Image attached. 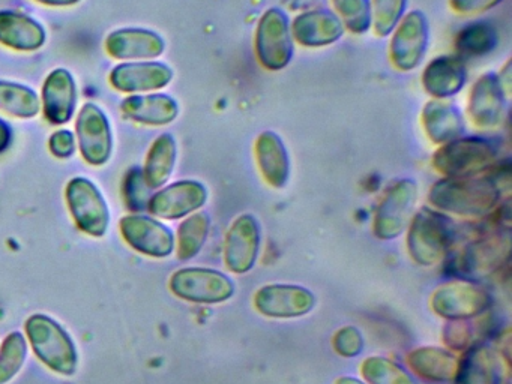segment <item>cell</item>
I'll list each match as a JSON object with an SVG mask.
<instances>
[{"label": "cell", "instance_id": "cell-1", "mask_svg": "<svg viewBox=\"0 0 512 384\" xmlns=\"http://www.w3.org/2000/svg\"><path fill=\"white\" fill-rule=\"evenodd\" d=\"M490 176L445 177L437 180L428 192V201L434 209L464 218H484L490 215L503 192L509 191V165H494Z\"/></svg>", "mask_w": 512, "mask_h": 384}, {"label": "cell", "instance_id": "cell-2", "mask_svg": "<svg viewBox=\"0 0 512 384\" xmlns=\"http://www.w3.org/2000/svg\"><path fill=\"white\" fill-rule=\"evenodd\" d=\"M500 144L499 138L463 135L436 150L434 170L445 177L481 176L499 162Z\"/></svg>", "mask_w": 512, "mask_h": 384}, {"label": "cell", "instance_id": "cell-3", "mask_svg": "<svg viewBox=\"0 0 512 384\" xmlns=\"http://www.w3.org/2000/svg\"><path fill=\"white\" fill-rule=\"evenodd\" d=\"M454 239V224L445 213L421 207L409 222L407 251L419 266H434L451 251Z\"/></svg>", "mask_w": 512, "mask_h": 384}, {"label": "cell", "instance_id": "cell-4", "mask_svg": "<svg viewBox=\"0 0 512 384\" xmlns=\"http://www.w3.org/2000/svg\"><path fill=\"white\" fill-rule=\"evenodd\" d=\"M26 333L38 359L58 374L73 375L77 369V351L73 339L61 324L43 314L26 321Z\"/></svg>", "mask_w": 512, "mask_h": 384}, {"label": "cell", "instance_id": "cell-5", "mask_svg": "<svg viewBox=\"0 0 512 384\" xmlns=\"http://www.w3.org/2000/svg\"><path fill=\"white\" fill-rule=\"evenodd\" d=\"M254 50L260 65L271 72L281 71L292 62L295 41L283 9L274 6L263 12L254 33Z\"/></svg>", "mask_w": 512, "mask_h": 384}, {"label": "cell", "instance_id": "cell-6", "mask_svg": "<svg viewBox=\"0 0 512 384\" xmlns=\"http://www.w3.org/2000/svg\"><path fill=\"white\" fill-rule=\"evenodd\" d=\"M418 201V185L412 179L392 183L380 198L374 215L373 230L377 239L394 240L409 227Z\"/></svg>", "mask_w": 512, "mask_h": 384}, {"label": "cell", "instance_id": "cell-7", "mask_svg": "<svg viewBox=\"0 0 512 384\" xmlns=\"http://www.w3.org/2000/svg\"><path fill=\"white\" fill-rule=\"evenodd\" d=\"M491 296L469 279L446 282L431 296V308L446 320H470L490 309Z\"/></svg>", "mask_w": 512, "mask_h": 384}, {"label": "cell", "instance_id": "cell-8", "mask_svg": "<svg viewBox=\"0 0 512 384\" xmlns=\"http://www.w3.org/2000/svg\"><path fill=\"white\" fill-rule=\"evenodd\" d=\"M170 290L179 299L193 303H223L235 294L229 276L205 267H187L173 273Z\"/></svg>", "mask_w": 512, "mask_h": 384}, {"label": "cell", "instance_id": "cell-9", "mask_svg": "<svg viewBox=\"0 0 512 384\" xmlns=\"http://www.w3.org/2000/svg\"><path fill=\"white\" fill-rule=\"evenodd\" d=\"M430 29L424 12L410 11L394 29L389 44V59L395 69L410 72L418 68L427 53Z\"/></svg>", "mask_w": 512, "mask_h": 384}, {"label": "cell", "instance_id": "cell-10", "mask_svg": "<svg viewBox=\"0 0 512 384\" xmlns=\"http://www.w3.org/2000/svg\"><path fill=\"white\" fill-rule=\"evenodd\" d=\"M65 195L77 227L91 236H104L109 228L110 212L95 183L86 177H74L68 182Z\"/></svg>", "mask_w": 512, "mask_h": 384}, {"label": "cell", "instance_id": "cell-11", "mask_svg": "<svg viewBox=\"0 0 512 384\" xmlns=\"http://www.w3.org/2000/svg\"><path fill=\"white\" fill-rule=\"evenodd\" d=\"M511 255V236L508 228L499 233L476 239L464 248L457 260V272L464 279L484 278L491 275L509 260Z\"/></svg>", "mask_w": 512, "mask_h": 384}, {"label": "cell", "instance_id": "cell-12", "mask_svg": "<svg viewBox=\"0 0 512 384\" xmlns=\"http://www.w3.org/2000/svg\"><path fill=\"white\" fill-rule=\"evenodd\" d=\"M506 96L499 75L485 72L473 84L467 98V117L473 126L491 131L502 125L506 110Z\"/></svg>", "mask_w": 512, "mask_h": 384}, {"label": "cell", "instance_id": "cell-13", "mask_svg": "<svg viewBox=\"0 0 512 384\" xmlns=\"http://www.w3.org/2000/svg\"><path fill=\"white\" fill-rule=\"evenodd\" d=\"M77 140L83 158L91 165H104L112 156L113 135L109 117L94 102L83 105L77 116Z\"/></svg>", "mask_w": 512, "mask_h": 384}, {"label": "cell", "instance_id": "cell-14", "mask_svg": "<svg viewBox=\"0 0 512 384\" xmlns=\"http://www.w3.org/2000/svg\"><path fill=\"white\" fill-rule=\"evenodd\" d=\"M254 308L269 318H299L310 314L316 296L301 285L269 284L254 294Z\"/></svg>", "mask_w": 512, "mask_h": 384}, {"label": "cell", "instance_id": "cell-15", "mask_svg": "<svg viewBox=\"0 0 512 384\" xmlns=\"http://www.w3.org/2000/svg\"><path fill=\"white\" fill-rule=\"evenodd\" d=\"M259 221L250 213L238 216L224 239V263L235 275L250 272L260 252Z\"/></svg>", "mask_w": 512, "mask_h": 384}, {"label": "cell", "instance_id": "cell-16", "mask_svg": "<svg viewBox=\"0 0 512 384\" xmlns=\"http://www.w3.org/2000/svg\"><path fill=\"white\" fill-rule=\"evenodd\" d=\"M119 225L125 242L140 254L164 258L169 257L175 249L172 230L151 216H125Z\"/></svg>", "mask_w": 512, "mask_h": 384}, {"label": "cell", "instance_id": "cell-17", "mask_svg": "<svg viewBox=\"0 0 512 384\" xmlns=\"http://www.w3.org/2000/svg\"><path fill=\"white\" fill-rule=\"evenodd\" d=\"M208 201V189L197 180H179L158 191L148 201L149 212L158 218L181 219L197 212Z\"/></svg>", "mask_w": 512, "mask_h": 384}, {"label": "cell", "instance_id": "cell-18", "mask_svg": "<svg viewBox=\"0 0 512 384\" xmlns=\"http://www.w3.org/2000/svg\"><path fill=\"white\" fill-rule=\"evenodd\" d=\"M110 84L122 93L154 92L164 89L173 80V69L166 63L140 60L115 66L110 72Z\"/></svg>", "mask_w": 512, "mask_h": 384}, {"label": "cell", "instance_id": "cell-19", "mask_svg": "<svg viewBox=\"0 0 512 384\" xmlns=\"http://www.w3.org/2000/svg\"><path fill=\"white\" fill-rule=\"evenodd\" d=\"M107 54L118 60H152L166 50L160 33L143 27H124L110 33L104 42Z\"/></svg>", "mask_w": 512, "mask_h": 384}, {"label": "cell", "instance_id": "cell-20", "mask_svg": "<svg viewBox=\"0 0 512 384\" xmlns=\"http://www.w3.org/2000/svg\"><path fill=\"white\" fill-rule=\"evenodd\" d=\"M293 41L305 48H322L335 44L344 35V26L335 12L313 9L296 15L290 23Z\"/></svg>", "mask_w": 512, "mask_h": 384}, {"label": "cell", "instance_id": "cell-21", "mask_svg": "<svg viewBox=\"0 0 512 384\" xmlns=\"http://www.w3.org/2000/svg\"><path fill=\"white\" fill-rule=\"evenodd\" d=\"M43 110L53 125H65L73 119L77 107V86L68 69L58 68L43 84Z\"/></svg>", "mask_w": 512, "mask_h": 384}, {"label": "cell", "instance_id": "cell-22", "mask_svg": "<svg viewBox=\"0 0 512 384\" xmlns=\"http://www.w3.org/2000/svg\"><path fill=\"white\" fill-rule=\"evenodd\" d=\"M254 156L263 180L271 188H286L290 177V158L283 138L274 131H263L254 143Z\"/></svg>", "mask_w": 512, "mask_h": 384}, {"label": "cell", "instance_id": "cell-23", "mask_svg": "<svg viewBox=\"0 0 512 384\" xmlns=\"http://www.w3.org/2000/svg\"><path fill=\"white\" fill-rule=\"evenodd\" d=\"M422 87L433 99H448L463 90L467 69L457 56L434 57L422 72Z\"/></svg>", "mask_w": 512, "mask_h": 384}, {"label": "cell", "instance_id": "cell-24", "mask_svg": "<svg viewBox=\"0 0 512 384\" xmlns=\"http://www.w3.org/2000/svg\"><path fill=\"white\" fill-rule=\"evenodd\" d=\"M421 123L431 143L442 146L463 137L466 132L463 114L446 99H430L421 111Z\"/></svg>", "mask_w": 512, "mask_h": 384}, {"label": "cell", "instance_id": "cell-25", "mask_svg": "<svg viewBox=\"0 0 512 384\" xmlns=\"http://www.w3.org/2000/svg\"><path fill=\"white\" fill-rule=\"evenodd\" d=\"M40 21L20 11H0V44L16 51H37L46 44Z\"/></svg>", "mask_w": 512, "mask_h": 384}, {"label": "cell", "instance_id": "cell-26", "mask_svg": "<svg viewBox=\"0 0 512 384\" xmlns=\"http://www.w3.org/2000/svg\"><path fill=\"white\" fill-rule=\"evenodd\" d=\"M121 110L128 119L140 125L164 126L175 122L179 104L166 93H137L121 102Z\"/></svg>", "mask_w": 512, "mask_h": 384}, {"label": "cell", "instance_id": "cell-27", "mask_svg": "<svg viewBox=\"0 0 512 384\" xmlns=\"http://www.w3.org/2000/svg\"><path fill=\"white\" fill-rule=\"evenodd\" d=\"M412 371L434 383H451L457 377L460 360L451 351L439 347H421L407 356Z\"/></svg>", "mask_w": 512, "mask_h": 384}, {"label": "cell", "instance_id": "cell-28", "mask_svg": "<svg viewBox=\"0 0 512 384\" xmlns=\"http://www.w3.org/2000/svg\"><path fill=\"white\" fill-rule=\"evenodd\" d=\"M457 384H500L502 365L493 350L484 345H473L458 365Z\"/></svg>", "mask_w": 512, "mask_h": 384}, {"label": "cell", "instance_id": "cell-29", "mask_svg": "<svg viewBox=\"0 0 512 384\" xmlns=\"http://www.w3.org/2000/svg\"><path fill=\"white\" fill-rule=\"evenodd\" d=\"M178 158V146L175 137L169 132L158 135L146 156L143 179L149 189H158L166 185L175 170Z\"/></svg>", "mask_w": 512, "mask_h": 384}, {"label": "cell", "instance_id": "cell-30", "mask_svg": "<svg viewBox=\"0 0 512 384\" xmlns=\"http://www.w3.org/2000/svg\"><path fill=\"white\" fill-rule=\"evenodd\" d=\"M0 110L19 119H32L41 111V99L26 84L0 80Z\"/></svg>", "mask_w": 512, "mask_h": 384}, {"label": "cell", "instance_id": "cell-31", "mask_svg": "<svg viewBox=\"0 0 512 384\" xmlns=\"http://www.w3.org/2000/svg\"><path fill=\"white\" fill-rule=\"evenodd\" d=\"M211 218L206 212H196L188 216L178 230V257L187 261L202 251L208 239Z\"/></svg>", "mask_w": 512, "mask_h": 384}, {"label": "cell", "instance_id": "cell-32", "mask_svg": "<svg viewBox=\"0 0 512 384\" xmlns=\"http://www.w3.org/2000/svg\"><path fill=\"white\" fill-rule=\"evenodd\" d=\"M499 42L496 29L487 21L469 24L455 39V47L466 56H484L491 53Z\"/></svg>", "mask_w": 512, "mask_h": 384}, {"label": "cell", "instance_id": "cell-33", "mask_svg": "<svg viewBox=\"0 0 512 384\" xmlns=\"http://www.w3.org/2000/svg\"><path fill=\"white\" fill-rule=\"evenodd\" d=\"M361 374L368 384H418L403 366L386 357H368L362 362Z\"/></svg>", "mask_w": 512, "mask_h": 384}, {"label": "cell", "instance_id": "cell-34", "mask_svg": "<svg viewBox=\"0 0 512 384\" xmlns=\"http://www.w3.org/2000/svg\"><path fill=\"white\" fill-rule=\"evenodd\" d=\"M26 356L28 345L25 336L20 332L10 333L0 348V384H7L19 374Z\"/></svg>", "mask_w": 512, "mask_h": 384}, {"label": "cell", "instance_id": "cell-35", "mask_svg": "<svg viewBox=\"0 0 512 384\" xmlns=\"http://www.w3.org/2000/svg\"><path fill=\"white\" fill-rule=\"evenodd\" d=\"M335 15L355 35L368 32L371 27L370 0H331Z\"/></svg>", "mask_w": 512, "mask_h": 384}, {"label": "cell", "instance_id": "cell-36", "mask_svg": "<svg viewBox=\"0 0 512 384\" xmlns=\"http://www.w3.org/2000/svg\"><path fill=\"white\" fill-rule=\"evenodd\" d=\"M371 27L380 38L394 32L407 8V0H370Z\"/></svg>", "mask_w": 512, "mask_h": 384}, {"label": "cell", "instance_id": "cell-37", "mask_svg": "<svg viewBox=\"0 0 512 384\" xmlns=\"http://www.w3.org/2000/svg\"><path fill=\"white\" fill-rule=\"evenodd\" d=\"M334 350L343 357H356L364 350V338L356 327L346 326L332 339Z\"/></svg>", "mask_w": 512, "mask_h": 384}, {"label": "cell", "instance_id": "cell-38", "mask_svg": "<svg viewBox=\"0 0 512 384\" xmlns=\"http://www.w3.org/2000/svg\"><path fill=\"white\" fill-rule=\"evenodd\" d=\"M49 147L56 158H70L76 152V137L68 129H61L50 137Z\"/></svg>", "mask_w": 512, "mask_h": 384}, {"label": "cell", "instance_id": "cell-39", "mask_svg": "<svg viewBox=\"0 0 512 384\" xmlns=\"http://www.w3.org/2000/svg\"><path fill=\"white\" fill-rule=\"evenodd\" d=\"M502 2L503 0H449V6L457 14L476 15L490 11Z\"/></svg>", "mask_w": 512, "mask_h": 384}, {"label": "cell", "instance_id": "cell-40", "mask_svg": "<svg viewBox=\"0 0 512 384\" xmlns=\"http://www.w3.org/2000/svg\"><path fill=\"white\" fill-rule=\"evenodd\" d=\"M127 185H130L131 188H134V191H137V189H140V186L146 185L145 179H143V171L137 170V168H134V170H131L130 173L127 174ZM148 186V185H146ZM125 197H127L128 206L133 207V209H140V204H145V201L140 198V192H136V195L134 197H131V192H125Z\"/></svg>", "mask_w": 512, "mask_h": 384}, {"label": "cell", "instance_id": "cell-41", "mask_svg": "<svg viewBox=\"0 0 512 384\" xmlns=\"http://www.w3.org/2000/svg\"><path fill=\"white\" fill-rule=\"evenodd\" d=\"M11 141H13V129H11L10 123L0 119V153L10 147Z\"/></svg>", "mask_w": 512, "mask_h": 384}, {"label": "cell", "instance_id": "cell-42", "mask_svg": "<svg viewBox=\"0 0 512 384\" xmlns=\"http://www.w3.org/2000/svg\"><path fill=\"white\" fill-rule=\"evenodd\" d=\"M34 2L41 3V5L53 6V8H67V6H74L80 0H34Z\"/></svg>", "mask_w": 512, "mask_h": 384}, {"label": "cell", "instance_id": "cell-43", "mask_svg": "<svg viewBox=\"0 0 512 384\" xmlns=\"http://www.w3.org/2000/svg\"><path fill=\"white\" fill-rule=\"evenodd\" d=\"M335 384H365V383H362V381L356 380V378H353V377H340V378H337V381H335Z\"/></svg>", "mask_w": 512, "mask_h": 384}]
</instances>
